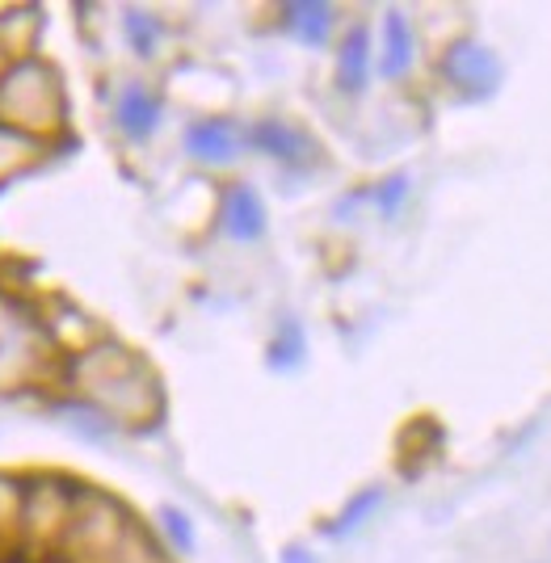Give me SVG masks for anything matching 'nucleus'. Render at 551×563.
I'll return each mask as SVG.
<instances>
[{"label": "nucleus", "instance_id": "obj_1", "mask_svg": "<svg viewBox=\"0 0 551 563\" xmlns=\"http://www.w3.org/2000/svg\"><path fill=\"white\" fill-rule=\"evenodd\" d=\"M68 383L76 387L80 404L97 408L106 421L152 424L165 408L156 371L140 353L114 341H97L93 350L68 357Z\"/></svg>", "mask_w": 551, "mask_h": 563}, {"label": "nucleus", "instance_id": "obj_2", "mask_svg": "<svg viewBox=\"0 0 551 563\" xmlns=\"http://www.w3.org/2000/svg\"><path fill=\"white\" fill-rule=\"evenodd\" d=\"M68 122V97L59 71L25 55L0 68V126L18 131L25 140L47 143Z\"/></svg>", "mask_w": 551, "mask_h": 563}, {"label": "nucleus", "instance_id": "obj_3", "mask_svg": "<svg viewBox=\"0 0 551 563\" xmlns=\"http://www.w3.org/2000/svg\"><path fill=\"white\" fill-rule=\"evenodd\" d=\"M76 488L68 479L55 475H34L25 479L22 496V547H38V551H59L64 530L73 521Z\"/></svg>", "mask_w": 551, "mask_h": 563}, {"label": "nucleus", "instance_id": "obj_4", "mask_svg": "<svg viewBox=\"0 0 551 563\" xmlns=\"http://www.w3.org/2000/svg\"><path fill=\"white\" fill-rule=\"evenodd\" d=\"M442 76H447V85L459 97L484 101V97H493L502 89L505 71H502V59L493 55V47H484L476 38H459L442 55Z\"/></svg>", "mask_w": 551, "mask_h": 563}, {"label": "nucleus", "instance_id": "obj_5", "mask_svg": "<svg viewBox=\"0 0 551 563\" xmlns=\"http://www.w3.org/2000/svg\"><path fill=\"white\" fill-rule=\"evenodd\" d=\"M186 152H190L198 165L223 168L240 161L244 152V135L232 118H194L186 126Z\"/></svg>", "mask_w": 551, "mask_h": 563}, {"label": "nucleus", "instance_id": "obj_6", "mask_svg": "<svg viewBox=\"0 0 551 563\" xmlns=\"http://www.w3.org/2000/svg\"><path fill=\"white\" fill-rule=\"evenodd\" d=\"M219 228L228 240H236V244H257L265 235V202L262 194L253 186H236L223 189V202H219Z\"/></svg>", "mask_w": 551, "mask_h": 563}, {"label": "nucleus", "instance_id": "obj_7", "mask_svg": "<svg viewBox=\"0 0 551 563\" xmlns=\"http://www.w3.org/2000/svg\"><path fill=\"white\" fill-rule=\"evenodd\" d=\"M114 126L126 140H152L161 126V97L147 89L144 80H126L114 97Z\"/></svg>", "mask_w": 551, "mask_h": 563}, {"label": "nucleus", "instance_id": "obj_8", "mask_svg": "<svg viewBox=\"0 0 551 563\" xmlns=\"http://www.w3.org/2000/svg\"><path fill=\"white\" fill-rule=\"evenodd\" d=\"M249 143L269 156V161H278V165H308L316 156L312 140L299 131V126H290L283 118H262L253 131H249Z\"/></svg>", "mask_w": 551, "mask_h": 563}, {"label": "nucleus", "instance_id": "obj_9", "mask_svg": "<svg viewBox=\"0 0 551 563\" xmlns=\"http://www.w3.org/2000/svg\"><path fill=\"white\" fill-rule=\"evenodd\" d=\"M417 64V34H412V22L400 9H387L384 13V47H379V71L387 80H400L408 76Z\"/></svg>", "mask_w": 551, "mask_h": 563}, {"label": "nucleus", "instance_id": "obj_10", "mask_svg": "<svg viewBox=\"0 0 551 563\" xmlns=\"http://www.w3.org/2000/svg\"><path fill=\"white\" fill-rule=\"evenodd\" d=\"M283 25L304 47H324L337 25V9L324 0H295V4H283Z\"/></svg>", "mask_w": 551, "mask_h": 563}, {"label": "nucleus", "instance_id": "obj_11", "mask_svg": "<svg viewBox=\"0 0 551 563\" xmlns=\"http://www.w3.org/2000/svg\"><path fill=\"white\" fill-rule=\"evenodd\" d=\"M371 80V34L366 25H350L341 47H337V89L341 93H362Z\"/></svg>", "mask_w": 551, "mask_h": 563}, {"label": "nucleus", "instance_id": "obj_12", "mask_svg": "<svg viewBox=\"0 0 551 563\" xmlns=\"http://www.w3.org/2000/svg\"><path fill=\"white\" fill-rule=\"evenodd\" d=\"M384 505V488L379 484H371V488H362V493H354L350 500H345V509L324 526V534L329 539H345V534H354L359 526H366L371 517H375V509Z\"/></svg>", "mask_w": 551, "mask_h": 563}, {"label": "nucleus", "instance_id": "obj_13", "mask_svg": "<svg viewBox=\"0 0 551 563\" xmlns=\"http://www.w3.org/2000/svg\"><path fill=\"white\" fill-rule=\"evenodd\" d=\"M304 357H308V336L299 329V320H283L274 341H269V350H265L269 371H299Z\"/></svg>", "mask_w": 551, "mask_h": 563}, {"label": "nucleus", "instance_id": "obj_14", "mask_svg": "<svg viewBox=\"0 0 551 563\" xmlns=\"http://www.w3.org/2000/svg\"><path fill=\"white\" fill-rule=\"evenodd\" d=\"M122 34H126V43L140 59H152L165 43V22L156 13H147V9H126L122 13Z\"/></svg>", "mask_w": 551, "mask_h": 563}, {"label": "nucleus", "instance_id": "obj_15", "mask_svg": "<svg viewBox=\"0 0 551 563\" xmlns=\"http://www.w3.org/2000/svg\"><path fill=\"white\" fill-rule=\"evenodd\" d=\"M22 496L25 479H13L0 471V551L22 547Z\"/></svg>", "mask_w": 551, "mask_h": 563}, {"label": "nucleus", "instance_id": "obj_16", "mask_svg": "<svg viewBox=\"0 0 551 563\" xmlns=\"http://www.w3.org/2000/svg\"><path fill=\"white\" fill-rule=\"evenodd\" d=\"M38 156H43V143L25 140L18 131H4L0 126V181H9V177L25 173V168H34Z\"/></svg>", "mask_w": 551, "mask_h": 563}, {"label": "nucleus", "instance_id": "obj_17", "mask_svg": "<svg viewBox=\"0 0 551 563\" xmlns=\"http://www.w3.org/2000/svg\"><path fill=\"white\" fill-rule=\"evenodd\" d=\"M161 530H165L168 547H173V551H186V555H190L194 542H198L190 514H181L177 505H165V509H161Z\"/></svg>", "mask_w": 551, "mask_h": 563}, {"label": "nucleus", "instance_id": "obj_18", "mask_svg": "<svg viewBox=\"0 0 551 563\" xmlns=\"http://www.w3.org/2000/svg\"><path fill=\"white\" fill-rule=\"evenodd\" d=\"M371 198H375V207H379V214H384V219H396V214H400V207L408 202V177H405V173L384 177V181L375 186V194H371Z\"/></svg>", "mask_w": 551, "mask_h": 563}, {"label": "nucleus", "instance_id": "obj_19", "mask_svg": "<svg viewBox=\"0 0 551 563\" xmlns=\"http://www.w3.org/2000/svg\"><path fill=\"white\" fill-rule=\"evenodd\" d=\"M278 563H316V555L308 551V547H287V551H283V560H278Z\"/></svg>", "mask_w": 551, "mask_h": 563}]
</instances>
